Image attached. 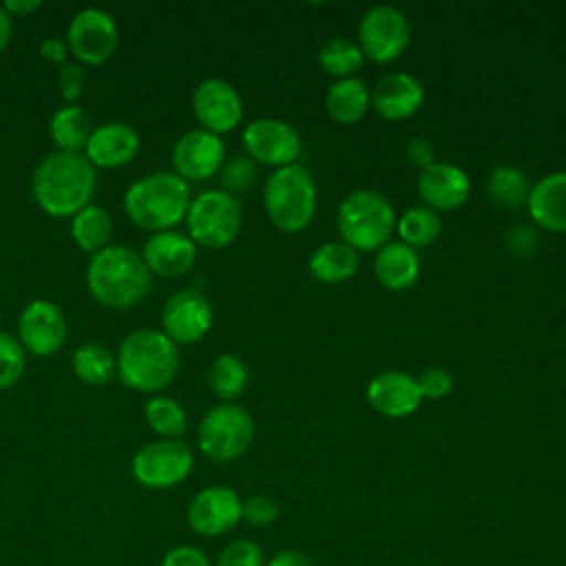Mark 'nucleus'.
<instances>
[{
    "mask_svg": "<svg viewBox=\"0 0 566 566\" xmlns=\"http://www.w3.org/2000/svg\"><path fill=\"white\" fill-rule=\"evenodd\" d=\"M86 285L95 301L111 310H128L142 303L150 290V272L142 254L128 245H106L86 268Z\"/></svg>",
    "mask_w": 566,
    "mask_h": 566,
    "instance_id": "3",
    "label": "nucleus"
},
{
    "mask_svg": "<svg viewBox=\"0 0 566 566\" xmlns=\"http://www.w3.org/2000/svg\"><path fill=\"white\" fill-rule=\"evenodd\" d=\"M119 31L113 15L97 7H86L71 18L66 42L71 53L84 64H102L117 49Z\"/></svg>",
    "mask_w": 566,
    "mask_h": 566,
    "instance_id": "11",
    "label": "nucleus"
},
{
    "mask_svg": "<svg viewBox=\"0 0 566 566\" xmlns=\"http://www.w3.org/2000/svg\"><path fill=\"white\" fill-rule=\"evenodd\" d=\"M192 113L203 130L221 135L241 122L243 104L230 82L221 77H208L199 82L192 93Z\"/></svg>",
    "mask_w": 566,
    "mask_h": 566,
    "instance_id": "16",
    "label": "nucleus"
},
{
    "mask_svg": "<svg viewBox=\"0 0 566 566\" xmlns=\"http://www.w3.org/2000/svg\"><path fill=\"white\" fill-rule=\"evenodd\" d=\"M440 230H442V223H440L438 212L427 206L407 208L398 219L400 243H405L413 250L433 243L438 239Z\"/></svg>",
    "mask_w": 566,
    "mask_h": 566,
    "instance_id": "31",
    "label": "nucleus"
},
{
    "mask_svg": "<svg viewBox=\"0 0 566 566\" xmlns=\"http://www.w3.org/2000/svg\"><path fill=\"white\" fill-rule=\"evenodd\" d=\"M190 206L188 181L175 170H157L133 181L124 192V210L135 226L166 232L186 219Z\"/></svg>",
    "mask_w": 566,
    "mask_h": 566,
    "instance_id": "4",
    "label": "nucleus"
},
{
    "mask_svg": "<svg viewBox=\"0 0 566 566\" xmlns=\"http://www.w3.org/2000/svg\"><path fill=\"white\" fill-rule=\"evenodd\" d=\"M223 161V142L203 128L184 133L172 146V166L184 181H206L219 172Z\"/></svg>",
    "mask_w": 566,
    "mask_h": 566,
    "instance_id": "17",
    "label": "nucleus"
},
{
    "mask_svg": "<svg viewBox=\"0 0 566 566\" xmlns=\"http://www.w3.org/2000/svg\"><path fill=\"white\" fill-rule=\"evenodd\" d=\"M265 566H314V562L303 551L285 548V551H279L276 555H272L265 562Z\"/></svg>",
    "mask_w": 566,
    "mask_h": 566,
    "instance_id": "43",
    "label": "nucleus"
},
{
    "mask_svg": "<svg viewBox=\"0 0 566 566\" xmlns=\"http://www.w3.org/2000/svg\"><path fill=\"white\" fill-rule=\"evenodd\" d=\"M0 318H2V310H0Z\"/></svg>",
    "mask_w": 566,
    "mask_h": 566,
    "instance_id": "47",
    "label": "nucleus"
},
{
    "mask_svg": "<svg viewBox=\"0 0 566 566\" xmlns=\"http://www.w3.org/2000/svg\"><path fill=\"white\" fill-rule=\"evenodd\" d=\"M84 82H86V71L82 64L77 62H64L60 66V75H57V86H60V95L73 104L80 95H82V88H84Z\"/></svg>",
    "mask_w": 566,
    "mask_h": 566,
    "instance_id": "40",
    "label": "nucleus"
},
{
    "mask_svg": "<svg viewBox=\"0 0 566 566\" xmlns=\"http://www.w3.org/2000/svg\"><path fill=\"white\" fill-rule=\"evenodd\" d=\"M279 517V504L268 495H250L241 504V520H245L250 526L263 528L270 526Z\"/></svg>",
    "mask_w": 566,
    "mask_h": 566,
    "instance_id": "38",
    "label": "nucleus"
},
{
    "mask_svg": "<svg viewBox=\"0 0 566 566\" xmlns=\"http://www.w3.org/2000/svg\"><path fill=\"white\" fill-rule=\"evenodd\" d=\"M533 221L551 232H566V172L544 175L526 197Z\"/></svg>",
    "mask_w": 566,
    "mask_h": 566,
    "instance_id": "23",
    "label": "nucleus"
},
{
    "mask_svg": "<svg viewBox=\"0 0 566 566\" xmlns=\"http://www.w3.org/2000/svg\"><path fill=\"white\" fill-rule=\"evenodd\" d=\"M363 57L360 46L347 38H329L318 49L321 69L338 80L354 77V73L363 66Z\"/></svg>",
    "mask_w": 566,
    "mask_h": 566,
    "instance_id": "32",
    "label": "nucleus"
},
{
    "mask_svg": "<svg viewBox=\"0 0 566 566\" xmlns=\"http://www.w3.org/2000/svg\"><path fill=\"white\" fill-rule=\"evenodd\" d=\"M369 108L367 84L358 77L336 80L325 93V111L338 124H356Z\"/></svg>",
    "mask_w": 566,
    "mask_h": 566,
    "instance_id": "26",
    "label": "nucleus"
},
{
    "mask_svg": "<svg viewBox=\"0 0 566 566\" xmlns=\"http://www.w3.org/2000/svg\"><path fill=\"white\" fill-rule=\"evenodd\" d=\"M221 172V184L226 188V192H241L245 188L252 186L254 181V164L250 157H243V155H234L230 159H226L219 168Z\"/></svg>",
    "mask_w": 566,
    "mask_h": 566,
    "instance_id": "37",
    "label": "nucleus"
},
{
    "mask_svg": "<svg viewBox=\"0 0 566 566\" xmlns=\"http://www.w3.org/2000/svg\"><path fill=\"white\" fill-rule=\"evenodd\" d=\"M409 44V22L402 11L376 4L358 22V46L365 57L387 64L405 53Z\"/></svg>",
    "mask_w": 566,
    "mask_h": 566,
    "instance_id": "10",
    "label": "nucleus"
},
{
    "mask_svg": "<svg viewBox=\"0 0 566 566\" xmlns=\"http://www.w3.org/2000/svg\"><path fill=\"white\" fill-rule=\"evenodd\" d=\"M367 400L378 413L387 418H405L420 407L422 394L413 376L407 371L387 369L369 380Z\"/></svg>",
    "mask_w": 566,
    "mask_h": 566,
    "instance_id": "19",
    "label": "nucleus"
},
{
    "mask_svg": "<svg viewBox=\"0 0 566 566\" xmlns=\"http://www.w3.org/2000/svg\"><path fill=\"white\" fill-rule=\"evenodd\" d=\"M195 259L197 245L192 239L175 230L150 234L142 248V261L146 263L148 272L164 279L186 274L195 265Z\"/></svg>",
    "mask_w": 566,
    "mask_h": 566,
    "instance_id": "20",
    "label": "nucleus"
},
{
    "mask_svg": "<svg viewBox=\"0 0 566 566\" xmlns=\"http://www.w3.org/2000/svg\"><path fill=\"white\" fill-rule=\"evenodd\" d=\"M95 188V166L84 153L57 150L33 170L31 190L38 206L51 217H73L88 206Z\"/></svg>",
    "mask_w": 566,
    "mask_h": 566,
    "instance_id": "1",
    "label": "nucleus"
},
{
    "mask_svg": "<svg viewBox=\"0 0 566 566\" xmlns=\"http://www.w3.org/2000/svg\"><path fill=\"white\" fill-rule=\"evenodd\" d=\"M71 367L75 376L86 385H104L117 374L113 352L99 343L80 345L71 356Z\"/></svg>",
    "mask_w": 566,
    "mask_h": 566,
    "instance_id": "29",
    "label": "nucleus"
},
{
    "mask_svg": "<svg viewBox=\"0 0 566 566\" xmlns=\"http://www.w3.org/2000/svg\"><path fill=\"white\" fill-rule=\"evenodd\" d=\"M130 471L146 489H170L190 475L192 451L181 438H161L137 449Z\"/></svg>",
    "mask_w": 566,
    "mask_h": 566,
    "instance_id": "9",
    "label": "nucleus"
},
{
    "mask_svg": "<svg viewBox=\"0 0 566 566\" xmlns=\"http://www.w3.org/2000/svg\"><path fill=\"white\" fill-rule=\"evenodd\" d=\"M420 261L413 248L391 241L378 248L374 259V274L387 290H407L416 283Z\"/></svg>",
    "mask_w": 566,
    "mask_h": 566,
    "instance_id": "24",
    "label": "nucleus"
},
{
    "mask_svg": "<svg viewBox=\"0 0 566 566\" xmlns=\"http://www.w3.org/2000/svg\"><path fill=\"white\" fill-rule=\"evenodd\" d=\"M424 102L422 84L409 73H389L380 77L369 95V104L385 119H407Z\"/></svg>",
    "mask_w": 566,
    "mask_h": 566,
    "instance_id": "22",
    "label": "nucleus"
},
{
    "mask_svg": "<svg viewBox=\"0 0 566 566\" xmlns=\"http://www.w3.org/2000/svg\"><path fill=\"white\" fill-rule=\"evenodd\" d=\"M307 265H310V274L316 281L334 285V283L347 281L356 272L358 252L343 241H327L312 252Z\"/></svg>",
    "mask_w": 566,
    "mask_h": 566,
    "instance_id": "25",
    "label": "nucleus"
},
{
    "mask_svg": "<svg viewBox=\"0 0 566 566\" xmlns=\"http://www.w3.org/2000/svg\"><path fill=\"white\" fill-rule=\"evenodd\" d=\"M40 55L51 64H64L66 62V44L60 38H46L40 44Z\"/></svg>",
    "mask_w": 566,
    "mask_h": 566,
    "instance_id": "44",
    "label": "nucleus"
},
{
    "mask_svg": "<svg viewBox=\"0 0 566 566\" xmlns=\"http://www.w3.org/2000/svg\"><path fill=\"white\" fill-rule=\"evenodd\" d=\"M11 31H13V20L11 13L0 4V53L7 49L9 40H11Z\"/></svg>",
    "mask_w": 566,
    "mask_h": 566,
    "instance_id": "45",
    "label": "nucleus"
},
{
    "mask_svg": "<svg viewBox=\"0 0 566 566\" xmlns=\"http://www.w3.org/2000/svg\"><path fill=\"white\" fill-rule=\"evenodd\" d=\"M252 436L254 424L250 413L234 402H221L210 407L201 418L197 444L208 460L230 462L248 451Z\"/></svg>",
    "mask_w": 566,
    "mask_h": 566,
    "instance_id": "8",
    "label": "nucleus"
},
{
    "mask_svg": "<svg viewBox=\"0 0 566 566\" xmlns=\"http://www.w3.org/2000/svg\"><path fill=\"white\" fill-rule=\"evenodd\" d=\"M115 363L117 376L126 387L155 394L177 376L179 349L161 329L139 327L124 336Z\"/></svg>",
    "mask_w": 566,
    "mask_h": 566,
    "instance_id": "2",
    "label": "nucleus"
},
{
    "mask_svg": "<svg viewBox=\"0 0 566 566\" xmlns=\"http://www.w3.org/2000/svg\"><path fill=\"white\" fill-rule=\"evenodd\" d=\"M214 566H265V555L254 539L241 537L219 553Z\"/></svg>",
    "mask_w": 566,
    "mask_h": 566,
    "instance_id": "36",
    "label": "nucleus"
},
{
    "mask_svg": "<svg viewBox=\"0 0 566 566\" xmlns=\"http://www.w3.org/2000/svg\"><path fill=\"white\" fill-rule=\"evenodd\" d=\"M161 566H212V564L201 548L190 544H179L166 551V555L161 557Z\"/></svg>",
    "mask_w": 566,
    "mask_h": 566,
    "instance_id": "41",
    "label": "nucleus"
},
{
    "mask_svg": "<svg viewBox=\"0 0 566 566\" xmlns=\"http://www.w3.org/2000/svg\"><path fill=\"white\" fill-rule=\"evenodd\" d=\"M263 206L270 221L283 232L303 230L316 208V188L310 170L301 164L276 168L263 188Z\"/></svg>",
    "mask_w": 566,
    "mask_h": 566,
    "instance_id": "5",
    "label": "nucleus"
},
{
    "mask_svg": "<svg viewBox=\"0 0 566 566\" xmlns=\"http://www.w3.org/2000/svg\"><path fill=\"white\" fill-rule=\"evenodd\" d=\"M111 230H113V219L97 203L84 206L71 219V237L77 243V248L84 252L95 254L102 248H106V243L111 239Z\"/></svg>",
    "mask_w": 566,
    "mask_h": 566,
    "instance_id": "28",
    "label": "nucleus"
},
{
    "mask_svg": "<svg viewBox=\"0 0 566 566\" xmlns=\"http://www.w3.org/2000/svg\"><path fill=\"white\" fill-rule=\"evenodd\" d=\"M418 380V387H420V394L422 398H431V400H438V398H444L451 387H453V378L447 369L442 367H427Z\"/></svg>",
    "mask_w": 566,
    "mask_h": 566,
    "instance_id": "39",
    "label": "nucleus"
},
{
    "mask_svg": "<svg viewBox=\"0 0 566 566\" xmlns=\"http://www.w3.org/2000/svg\"><path fill=\"white\" fill-rule=\"evenodd\" d=\"M407 157H409V161H411L413 166L427 168L429 164H433V150H431L429 142L422 139V137L409 139V144H407Z\"/></svg>",
    "mask_w": 566,
    "mask_h": 566,
    "instance_id": "42",
    "label": "nucleus"
},
{
    "mask_svg": "<svg viewBox=\"0 0 566 566\" xmlns=\"http://www.w3.org/2000/svg\"><path fill=\"white\" fill-rule=\"evenodd\" d=\"M489 195L495 203L506 206V208H515L520 203L526 201L528 197V184L522 170L513 168V166H500L491 172L489 177Z\"/></svg>",
    "mask_w": 566,
    "mask_h": 566,
    "instance_id": "34",
    "label": "nucleus"
},
{
    "mask_svg": "<svg viewBox=\"0 0 566 566\" xmlns=\"http://www.w3.org/2000/svg\"><path fill=\"white\" fill-rule=\"evenodd\" d=\"M24 365L27 354L20 340L9 332H0V389L15 385L24 371Z\"/></svg>",
    "mask_w": 566,
    "mask_h": 566,
    "instance_id": "35",
    "label": "nucleus"
},
{
    "mask_svg": "<svg viewBox=\"0 0 566 566\" xmlns=\"http://www.w3.org/2000/svg\"><path fill=\"white\" fill-rule=\"evenodd\" d=\"M336 226L343 243L358 250L382 248L396 228V212L385 195L376 190H354L336 212Z\"/></svg>",
    "mask_w": 566,
    "mask_h": 566,
    "instance_id": "6",
    "label": "nucleus"
},
{
    "mask_svg": "<svg viewBox=\"0 0 566 566\" xmlns=\"http://www.w3.org/2000/svg\"><path fill=\"white\" fill-rule=\"evenodd\" d=\"M144 418L161 438H179L188 427L184 407L170 396H153L144 407Z\"/></svg>",
    "mask_w": 566,
    "mask_h": 566,
    "instance_id": "33",
    "label": "nucleus"
},
{
    "mask_svg": "<svg viewBox=\"0 0 566 566\" xmlns=\"http://www.w3.org/2000/svg\"><path fill=\"white\" fill-rule=\"evenodd\" d=\"M139 153V135L124 122H108L95 126L84 146V155L93 166L119 168Z\"/></svg>",
    "mask_w": 566,
    "mask_h": 566,
    "instance_id": "21",
    "label": "nucleus"
},
{
    "mask_svg": "<svg viewBox=\"0 0 566 566\" xmlns=\"http://www.w3.org/2000/svg\"><path fill=\"white\" fill-rule=\"evenodd\" d=\"M212 325V305L199 290H179L161 307V332L175 345L201 340Z\"/></svg>",
    "mask_w": 566,
    "mask_h": 566,
    "instance_id": "12",
    "label": "nucleus"
},
{
    "mask_svg": "<svg viewBox=\"0 0 566 566\" xmlns=\"http://www.w3.org/2000/svg\"><path fill=\"white\" fill-rule=\"evenodd\" d=\"M186 226L195 245L210 250L226 248L241 230L239 199L226 190H206L190 201Z\"/></svg>",
    "mask_w": 566,
    "mask_h": 566,
    "instance_id": "7",
    "label": "nucleus"
},
{
    "mask_svg": "<svg viewBox=\"0 0 566 566\" xmlns=\"http://www.w3.org/2000/svg\"><path fill=\"white\" fill-rule=\"evenodd\" d=\"M66 318L57 305L46 298H35L24 305L18 318V340L24 352L35 356L55 354L66 340Z\"/></svg>",
    "mask_w": 566,
    "mask_h": 566,
    "instance_id": "15",
    "label": "nucleus"
},
{
    "mask_svg": "<svg viewBox=\"0 0 566 566\" xmlns=\"http://www.w3.org/2000/svg\"><path fill=\"white\" fill-rule=\"evenodd\" d=\"M469 190L467 172L453 164L433 161L420 170L418 195L431 210H458L469 199Z\"/></svg>",
    "mask_w": 566,
    "mask_h": 566,
    "instance_id": "18",
    "label": "nucleus"
},
{
    "mask_svg": "<svg viewBox=\"0 0 566 566\" xmlns=\"http://www.w3.org/2000/svg\"><path fill=\"white\" fill-rule=\"evenodd\" d=\"M91 119L82 106L66 104L60 106L51 122H49V135L57 144L60 150L66 153H80V148L86 146L91 135Z\"/></svg>",
    "mask_w": 566,
    "mask_h": 566,
    "instance_id": "27",
    "label": "nucleus"
},
{
    "mask_svg": "<svg viewBox=\"0 0 566 566\" xmlns=\"http://www.w3.org/2000/svg\"><path fill=\"white\" fill-rule=\"evenodd\" d=\"M241 139L250 159H256L259 164H268L274 168L294 164V159L301 153L298 133L287 122L276 117H259L250 122Z\"/></svg>",
    "mask_w": 566,
    "mask_h": 566,
    "instance_id": "13",
    "label": "nucleus"
},
{
    "mask_svg": "<svg viewBox=\"0 0 566 566\" xmlns=\"http://www.w3.org/2000/svg\"><path fill=\"white\" fill-rule=\"evenodd\" d=\"M243 500L226 484L201 489L188 504V526L203 537H217L232 531L241 520Z\"/></svg>",
    "mask_w": 566,
    "mask_h": 566,
    "instance_id": "14",
    "label": "nucleus"
},
{
    "mask_svg": "<svg viewBox=\"0 0 566 566\" xmlns=\"http://www.w3.org/2000/svg\"><path fill=\"white\" fill-rule=\"evenodd\" d=\"M208 385L212 394L226 402L239 398L248 385V367L234 354H219L208 367Z\"/></svg>",
    "mask_w": 566,
    "mask_h": 566,
    "instance_id": "30",
    "label": "nucleus"
},
{
    "mask_svg": "<svg viewBox=\"0 0 566 566\" xmlns=\"http://www.w3.org/2000/svg\"><path fill=\"white\" fill-rule=\"evenodd\" d=\"M40 0H9V2H4L2 7L13 15V13H18V15H24V13H31V11H35V9H40Z\"/></svg>",
    "mask_w": 566,
    "mask_h": 566,
    "instance_id": "46",
    "label": "nucleus"
}]
</instances>
